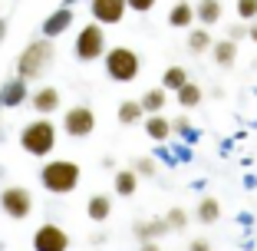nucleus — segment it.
Wrapping results in <instances>:
<instances>
[{
	"label": "nucleus",
	"instance_id": "18",
	"mask_svg": "<svg viewBox=\"0 0 257 251\" xmlns=\"http://www.w3.org/2000/svg\"><path fill=\"white\" fill-rule=\"evenodd\" d=\"M195 20H201V27H211L221 20V0H201L195 7Z\"/></svg>",
	"mask_w": 257,
	"mask_h": 251
},
{
	"label": "nucleus",
	"instance_id": "16",
	"mask_svg": "<svg viewBox=\"0 0 257 251\" xmlns=\"http://www.w3.org/2000/svg\"><path fill=\"white\" fill-rule=\"evenodd\" d=\"M69 23H73V10H66V7H63V10H56V14L43 23V37H60V33L66 30Z\"/></svg>",
	"mask_w": 257,
	"mask_h": 251
},
{
	"label": "nucleus",
	"instance_id": "23",
	"mask_svg": "<svg viewBox=\"0 0 257 251\" xmlns=\"http://www.w3.org/2000/svg\"><path fill=\"white\" fill-rule=\"evenodd\" d=\"M165 231H168L165 221H139V225H136V235L142 238V241H152V238L165 235Z\"/></svg>",
	"mask_w": 257,
	"mask_h": 251
},
{
	"label": "nucleus",
	"instance_id": "14",
	"mask_svg": "<svg viewBox=\"0 0 257 251\" xmlns=\"http://www.w3.org/2000/svg\"><path fill=\"white\" fill-rule=\"evenodd\" d=\"M109 212H112V198H109V195H92L89 202H86V215H89V221H106Z\"/></svg>",
	"mask_w": 257,
	"mask_h": 251
},
{
	"label": "nucleus",
	"instance_id": "25",
	"mask_svg": "<svg viewBox=\"0 0 257 251\" xmlns=\"http://www.w3.org/2000/svg\"><path fill=\"white\" fill-rule=\"evenodd\" d=\"M185 83H188V73H185L182 66H168L165 76H162V86H165V90H178V86H185Z\"/></svg>",
	"mask_w": 257,
	"mask_h": 251
},
{
	"label": "nucleus",
	"instance_id": "20",
	"mask_svg": "<svg viewBox=\"0 0 257 251\" xmlns=\"http://www.w3.org/2000/svg\"><path fill=\"white\" fill-rule=\"evenodd\" d=\"M198 221H204V225H211V221H218L221 218V205H218V198H201V202H198Z\"/></svg>",
	"mask_w": 257,
	"mask_h": 251
},
{
	"label": "nucleus",
	"instance_id": "8",
	"mask_svg": "<svg viewBox=\"0 0 257 251\" xmlns=\"http://www.w3.org/2000/svg\"><path fill=\"white\" fill-rule=\"evenodd\" d=\"M69 248V235L60 228V225H40L33 231V251H66Z\"/></svg>",
	"mask_w": 257,
	"mask_h": 251
},
{
	"label": "nucleus",
	"instance_id": "7",
	"mask_svg": "<svg viewBox=\"0 0 257 251\" xmlns=\"http://www.w3.org/2000/svg\"><path fill=\"white\" fill-rule=\"evenodd\" d=\"M63 129H66L73 139H86V136H92V129H96V116H92L89 106H73L66 116H63Z\"/></svg>",
	"mask_w": 257,
	"mask_h": 251
},
{
	"label": "nucleus",
	"instance_id": "34",
	"mask_svg": "<svg viewBox=\"0 0 257 251\" xmlns=\"http://www.w3.org/2000/svg\"><path fill=\"white\" fill-rule=\"evenodd\" d=\"M247 37L257 43V20H250V27H247Z\"/></svg>",
	"mask_w": 257,
	"mask_h": 251
},
{
	"label": "nucleus",
	"instance_id": "30",
	"mask_svg": "<svg viewBox=\"0 0 257 251\" xmlns=\"http://www.w3.org/2000/svg\"><path fill=\"white\" fill-rule=\"evenodd\" d=\"M172 132H191V122H188V116H178V119L172 122Z\"/></svg>",
	"mask_w": 257,
	"mask_h": 251
},
{
	"label": "nucleus",
	"instance_id": "15",
	"mask_svg": "<svg viewBox=\"0 0 257 251\" xmlns=\"http://www.w3.org/2000/svg\"><path fill=\"white\" fill-rule=\"evenodd\" d=\"M168 23H172V27H191V23H195V7H191L188 0H178V4L168 10Z\"/></svg>",
	"mask_w": 257,
	"mask_h": 251
},
{
	"label": "nucleus",
	"instance_id": "32",
	"mask_svg": "<svg viewBox=\"0 0 257 251\" xmlns=\"http://www.w3.org/2000/svg\"><path fill=\"white\" fill-rule=\"evenodd\" d=\"M188 251H211V244L204 241V238H195V241L188 244Z\"/></svg>",
	"mask_w": 257,
	"mask_h": 251
},
{
	"label": "nucleus",
	"instance_id": "33",
	"mask_svg": "<svg viewBox=\"0 0 257 251\" xmlns=\"http://www.w3.org/2000/svg\"><path fill=\"white\" fill-rule=\"evenodd\" d=\"M139 251H162V248L155 241H142V244H139Z\"/></svg>",
	"mask_w": 257,
	"mask_h": 251
},
{
	"label": "nucleus",
	"instance_id": "5",
	"mask_svg": "<svg viewBox=\"0 0 257 251\" xmlns=\"http://www.w3.org/2000/svg\"><path fill=\"white\" fill-rule=\"evenodd\" d=\"M102 53H106V33H102V23L92 20L89 27H83L79 37H76V56H79L83 63H92Z\"/></svg>",
	"mask_w": 257,
	"mask_h": 251
},
{
	"label": "nucleus",
	"instance_id": "10",
	"mask_svg": "<svg viewBox=\"0 0 257 251\" xmlns=\"http://www.w3.org/2000/svg\"><path fill=\"white\" fill-rule=\"evenodd\" d=\"M33 109H37V116H50L60 109V90H53V86H43V90L33 93Z\"/></svg>",
	"mask_w": 257,
	"mask_h": 251
},
{
	"label": "nucleus",
	"instance_id": "4",
	"mask_svg": "<svg viewBox=\"0 0 257 251\" xmlns=\"http://www.w3.org/2000/svg\"><path fill=\"white\" fill-rule=\"evenodd\" d=\"M102 56H106L109 79H115V83H132V79L139 76V69H142L139 53H136V50H128V46H112V50H106Z\"/></svg>",
	"mask_w": 257,
	"mask_h": 251
},
{
	"label": "nucleus",
	"instance_id": "28",
	"mask_svg": "<svg viewBox=\"0 0 257 251\" xmlns=\"http://www.w3.org/2000/svg\"><path fill=\"white\" fill-rule=\"evenodd\" d=\"M128 10H136V14H149L152 7H155V0H125Z\"/></svg>",
	"mask_w": 257,
	"mask_h": 251
},
{
	"label": "nucleus",
	"instance_id": "35",
	"mask_svg": "<svg viewBox=\"0 0 257 251\" xmlns=\"http://www.w3.org/2000/svg\"><path fill=\"white\" fill-rule=\"evenodd\" d=\"M4 30H7V23H4V20H0V40H4Z\"/></svg>",
	"mask_w": 257,
	"mask_h": 251
},
{
	"label": "nucleus",
	"instance_id": "26",
	"mask_svg": "<svg viewBox=\"0 0 257 251\" xmlns=\"http://www.w3.org/2000/svg\"><path fill=\"white\" fill-rule=\"evenodd\" d=\"M237 17H241V23L257 20V0H237Z\"/></svg>",
	"mask_w": 257,
	"mask_h": 251
},
{
	"label": "nucleus",
	"instance_id": "3",
	"mask_svg": "<svg viewBox=\"0 0 257 251\" xmlns=\"http://www.w3.org/2000/svg\"><path fill=\"white\" fill-rule=\"evenodd\" d=\"M53 63V43L50 40H33L27 50L20 53V60H17V76L20 79H37L43 76V69Z\"/></svg>",
	"mask_w": 257,
	"mask_h": 251
},
{
	"label": "nucleus",
	"instance_id": "9",
	"mask_svg": "<svg viewBox=\"0 0 257 251\" xmlns=\"http://www.w3.org/2000/svg\"><path fill=\"white\" fill-rule=\"evenodd\" d=\"M89 10H92V20L96 23H119L125 17V0H89Z\"/></svg>",
	"mask_w": 257,
	"mask_h": 251
},
{
	"label": "nucleus",
	"instance_id": "17",
	"mask_svg": "<svg viewBox=\"0 0 257 251\" xmlns=\"http://www.w3.org/2000/svg\"><path fill=\"white\" fill-rule=\"evenodd\" d=\"M145 132H149V139H155V142H165V139L172 136V122L162 119L159 113H152L149 119H145Z\"/></svg>",
	"mask_w": 257,
	"mask_h": 251
},
{
	"label": "nucleus",
	"instance_id": "2",
	"mask_svg": "<svg viewBox=\"0 0 257 251\" xmlns=\"http://www.w3.org/2000/svg\"><path fill=\"white\" fill-rule=\"evenodd\" d=\"M20 145H23V152L37 155V159L50 155V152H53V145H56V126L50 119H33L30 126H23Z\"/></svg>",
	"mask_w": 257,
	"mask_h": 251
},
{
	"label": "nucleus",
	"instance_id": "19",
	"mask_svg": "<svg viewBox=\"0 0 257 251\" xmlns=\"http://www.w3.org/2000/svg\"><path fill=\"white\" fill-rule=\"evenodd\" d=\"M165 90H145L142 93V99H139V106H142V113H162V109H165Z\"/></svg>",
	"mask_w": 257,
	"mask_h": 251
},
{
	"label": "nucleus",
	"instance_id": "29",
	"mask_svg": "<svg viewBox=\"0 0 257 251\" xmlns=\"http://www.w3.org/2000/svg\"><path fill=\"white\" fill-rule=\"evenodd\" d=\"M132 172H136V175H155V162H152V159H139Z\"/></svg>",
	"mask_w": 257,
	"mask_h": 251
},
{
	"label": "nucleus",
	"instance_id": "27",
	"mask_svg": "<svg viewBox=\"0 0 257 251\" xmlns=\"http://www.w3.org/2000/svg\"><path fill=\"white\" fill-rule=\"evenodd\" d=\"M165 225H168V231L172 228H185V225H188V212H185V208H172V212L165 215Z\"/></svg>",
	"mask_w": 257,
	"mask_h": 251
},
{
	"label": "nucleus",
	"instance_id": "1",
	"mask_svg": "<svg viewBox=\"0 0 257 251\" xmlns=\"http://www.w3.org/2000/svg\"><path fill=\"white\" fill-rule=\"evenodd\" d=\"M40 182H43L46 192H53V195H69L79 185V165L69 162V159H53L40 169Z\"/></svg>",
	"mask_w": 257,
	"mask_h": 251
},
{
	"label": "nucleus",
	"instance_id": "12",
	"mask_svg": "<svg viewBox=\"0 0 257 251\" xmlns=\"http://www.w3.org/2000/svg\"><path fill=\"white\" fill-rule=\"evenodd\" d=\"M0 103H4L7 109L23 106V103H27V79H20V76H17L14 83H7V86H4V96H0Z\"/></svg>",
	"mask_w": 257,
	"mask_h": 251
},
{
	"label": "nucleus",
	"instance_id": "24",
	"mask_svg": "<svg viewBox=\"0 0 257 251\" xmlns=\"http://www.w3.org/2000/svg\"><path fill=\"white\" fill-rule=\"evenodd\" d=\"M211 46V33H208V27H198V30L188 33V50L191 53H204Z\"/></svg>",
	"mask_w": 257,
	"mask_h": 251
},
{
	"label": "nucleus",
	"instance_id": "31",
	"mask_svg": "<svg viewBox=\"0 0 257 251\" xmlns=\"http://www.w3.org/2000/svg\"><path fill=\"white\" fill-rule=\"evenodd\" d=\"M241 37H247V27H244V23H237V27H231V33H227V40H241Z\"/></svg>",
	"mask_w": 257,
	"mask_h": 251
},
{
	"label": "nucleus",
	"instance_id": "22",
	"mask_svg": "<svg viewBox=\"0 0 257 251\" xmlns=\"http://www.w3.org/2000/svg\"><path fill=\"white\" fill-rule=\"evenodd\" d=\"M175 93H178V103H182L185 109H195L198 103H201V96H204V93H201V86H195V83H185V86H178Z\"/></svg>",
	"mask_w": 257,
	"mask_h": 251
},
{
	"label": "nucleus",
	"instance_id": "21",
	"mask_svg": "<svg viewBox=\"0 0 257 251\" xmlns=\"http://www.w3.org/2000/svg\"><path fill=\"white\" fill-rule=\"evenodd\" d=\"M142 116L145 113H142V106H139V99H125V103L119 106V122L122 126H136Z\"/></svg>",
	"mask_w": 257,
	"mask_h": 251
},
{
	"label": "nucleus",
	"instance_id": "13",
	"mask_svg": "<svg viewBox=\"0 0 257 251\" xmlns=\"http://www.w3.org/2000/svg\"><path fill=\"white\" fill-rule=\"evenodd\" d=\"M112 189H115V195H122V198L136 195V189H139V175L132 172V169H119V172H115Z\"/></svg>",
	"mask_w": 257,
	"mask_h": 251
},
{
	"label": "nucleus",
	"instance_id": "6",
	"mask_svg": "<svg viewBox=\"0 0 257 251\" xmlns=\"http://www.w3.org/2000/svg\"><path fill=\"white\" fill-rule=\"evenodd\" d=\"M0 208L4 215L14 221H23L27 215L33 212V195L30 189H23V185H7V189L0 192Z\"/></svg>",
	"mask_w": 257,
	"mask_h": 251
},
{
	"label": "nucleus",
	"instance_id": "11",
	"mask_svg": "<svg viewBox=\"0 0 257 251\" xmlns=\"http://www.w3.org/2000/svg\"><path fill=\"white\" fill-rule=\"evenodd\" d=\"M211 53H214V63L221 69H231L237 60V43L234 40H218V43H211Z\"/></svg>",
	"mask_w": 257,
	"mask_h": 251
}]
</instances>
